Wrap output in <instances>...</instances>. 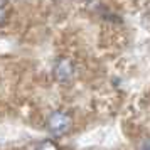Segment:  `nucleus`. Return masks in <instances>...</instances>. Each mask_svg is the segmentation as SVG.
<instances>
[{
    "instance_id": "1",
    "label": "nucleus",
    "mask_w": 150,
    "mask_h": 150,
    "mask_svg": "<svg viewBox=\"0 0 150 150\" xmlns=\"http://www.w3.org/2000/svg\"><path fill=\"white\" fill-rule=\"evenodd\" d=\"M69 123H71V118H69L66 113L56 111V113H52V115L49 116L47 128H49V132L54 133V135H62L64 132H68Z\"/></svg>"
},
{
    "instance_id": "2",
    "label": "nucleus",
    "mask_w": 150,
    "mask_h": 150,
    "mask_svg": "<svg viewBox=\"0 0 150 150\" xmlns=\"http://www.w3.org/2000/svg\"><path fill=\"white\" fill-rule=\"evenodd\" d=\"M54 74L59 81H69L73 76H74V66L71 64L69 59L66 57H61L56 61V66H54Z\"/></svg>"
},
{
    "instance_id": "3",
    "label": "nucleus",
    "mask_w": 150,
    "mask_h": 150,
    "mask_svg": "<svg viewBox=\"0 0 150 150\" xmlns=\"http://www.w3.org/2000/svg\"><path fill=\"white\" fill-rule=\"evenodd\" d=\"M39 150H57L54 147V145H52V143H49V142H46V143H42V147Z\"/></svg>"
}]
</instances>
